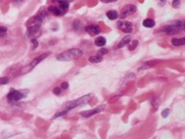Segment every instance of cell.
Returning a JSON list of instances; mask_svg holds the SVG:
<instances>
[{
	"label": "cell",
	"mask_w": 185,
	"mask_h": 139,
	"mask_svg": "<svg viewBox=\"0 0 185 139\" xmlns=\"http://www.w3.org/2000/svg\"><path fill=\"white\" fill-rule=\"evenodd\" d=\"M42 16H35L30 18L27 22V34L26 36L31 38H36L38 35H41V27L42 23Z\"/></svg>",
	"instance_id": "6da1fadb"
},
{
	"label": "cell",
	"mask_w": 185,
	"mask_h": 139,
	"mask_svg": "<svg viewBox=\"0 0 185 139\" xmlns=\"http://www.w3.org/2000/svg\"><path fill=\"white\" fill-rule=\"evenodd\" d=\"M90 97H91V95H90V94H88V95L83 96V97H81V98L77 99V100H74V101H71V102H69V103L64 104L63 107L62 108V110L55 114L54 117H53V119L58 118V117H59V116H62V115H64V114H66L69 110H73V108H75V107H79V106H82V105H83V104L87 103L88 99L90 98Z\"/></svg>",
	"instance_id": "7a4b0ae2"
},
{
	"label": "cell",
	"mask_w": 185,
	"mask_h": 139,
	"mask_svg": "<svg viewBox=\"0 0 185 139\" xmlns=\"http://www.w3.org/2000/svg\"><path fill=\"white\" fill-rule=\"evenodd\" d=\"M83 56V51L81 49L78 48H72L69 50L64 51L61 54H59L57 56V59L62 62H68V61H73V59H79Z\"/></svg>",
	"instance_id": "3957f363"
},
{
	"label": "cell",
	"mask_w": 185,
	"mask_h": 139,
	"mask_svg": "<svg viewBox=\"0 0 185 139\" xmlns=\"http://www.w3.org/2000/svg\"><path fill=\"white\" fill-rule=\"evenodd\" d=\"M183 28H184L183 22L180 20H177L172 24H169V25L165 26L163 28V31L167 35H176V34H178L179 31L182 30Z\"/></svg>",
	"instance_id": "277c9868"
},
{
	"label": "cell",
	"mask_w": 185,
	"mask_h": 139,
	"mask_svg": "<svg viewBox=\"0 0 185 139\" xmlns=\"http://www.w3.org/2000/svg\"><path fill=\"white\" fill-rule=\"evenodd\" d=\"M24 97H26V94L22 93L20 90H16V89L12 88L7 95V100L8 103L12 104V103H17L18 101H20Z\"/></svg>",
	"instance_id": "5b68a950"
},
{
	"label": "cell",
	"mask_w": 185,
	"mask_h": 139,
	"mask_svg": "<svg viewBox=\"0 0 185 139\" xmlns=\"http://www.w3.org/2000/svg\"><path fill=\"white\" fill-rule=\"evenodd\" d=\"M49 56V53H45V54H42V55H41V56H38V57H37L36 59H34L33 61H32V62L29 64V65H27L26 67H24V68H22L21 69V71H20V74H23V73H27V72H29V71H31L33 68H35L36 67L38 64L41 62H42L44 59L45 58H47Z\"/></svg>",
	"instance_id": "8992f818"
},
{
	"label": "cell",
	"mask_w": 185,
	"mask_h": 139,
	"mask_svg": "<svg viewBox=\"0 0 185 139\" xmlns=\"http://www.w3.org/2000/svg\"><path fill=\"white\" fill-rule=\"evenodd\" d=\"M135 12H136V7L134 6V5L128 4L122 9L121 13H120V17L124 19V18H126L127 17L132 16V14H133Z\"/></svg>",
	"instance_id": "52a82bcc"
},
{
	"label": "cell",
	"mask_w": 185,
	"mask_h": 139,
	"mask_svg": "<svg viewBox=\"0 0 185 139\" xmlns=\"http://www.w3.org/2000/svg\"><path fill=\"white\" fill-rule=\"evenodd\" d=\"M117 27L119 30L125 32V33H132V24L129 21H125V20H121V21H118L117 23Z\"/></svg>",
	"instance_id": "ba28073f"
},
{
	"label": "cell",
	"mask_w": 185,
	"mask_h": 139,
	"mask_svg": "<svg viewBox=\"0 0 185 139\" xmlns=\"http://www.w3.org/2000/svg\"><path fill=\"white\" fill-rule=\"evenodd\" d=\"M105 107H106V105H103V106H101V107H98L93 108V110H90L81 111V112H80V115H82V116L84 117V118L91 117V116L94 115V114H97V113H99V112H101Z\"/></svg>",
	"instance_id": "9c48e42d"
},
{
	"label": "cell",
	"mask_w": 185,
	"mask_h": 139,
	"mask_svg": "<svg viewBox=\"0 0 185 139\" xmlns=\"http://www.w3.org/2000/svg\"><path fill=\"white\" fill-rule=\"evenodd\" d=\"M84 30L89 35H91V36H96V35H99L100 32H101V29H100L98 25H89L84 28Z\"/></svg>",
	"instance_id": "30bf717a"
},
{
	"label": "cell",
	"mask_w": 185,
	"mask_h": 139,
	"mask_svg": "<svg viewBox=\"0 0 185 139\" xmlns=\"http://www.w3.org/2000/svg\"><path fill=\"white\" fill-rule=\"evenodd\" d=\"M53 2H57L59 6V9L63 12V14L67 11V9L69 7V1L68 0H52Z\"/></svg>",
	"instance_id": "8fae6325"
},
{
	"label": "cell",
	"mask_w": 185,
	"mask_h": 139,
	"mask_svg": "<svg viewBox=\"0 0 185 139\" xmlns=\"http://www.w3.org/2000/svg\"><path fill=\"white\" fill-rule=\"evenodd\" d=\"M132 41V36H126V37H124L122 39H121V41L119 42V44H118V46H117V48H123L125 45H127L128 43H129Z\"/></svg>",
	"instance_id": "7c38bea8"
},
{
	"label": "cell",
	"mask_w": 185,
	"mask_h": 139,
	"mask_svg": "<svg viewBox=\"0 0 185 139\" xmlns=\"http://www.w3.org/2000/svg\"><path fill=\"white\" fill-rule=\"evenodd\" d=\"M48 11H49L50 13L54 14L55 16H57V17L62 16V14H63V12L62 11V10L59 9V8H57L56 6H49V7H48Z\"/></svg>",
	"instance_id": "4fadbf2b"
},
{
	"label": "cell",
	"mask_w": 185,
	"mask_h": 139,
	"mask_svg": "<svg viewBox=\"0 0 185 139\" xmlns=\"http://www.w3.org/2000/svg\"><path fill=\"white\" fill-rule=\"evenodd\" d=\"M172 44L174 46H182L185 44V38H173L172 39Z\"/></svg>",
	"instance_id": "5bb4252c"
},
{
	"label": "cell",
	"mask_w": 185,
	"mask_h": 139,
	"mask_svg": "<svg viewBox=\"0 0 185 139\" xmlns=\"http://www.w3.org/2000/svg\"><path fill=\"white\" fill-rule=\"evenodd\" d=\"M156 25V22H154L153 19H151V18H147L145 19L143 21V26L144 27H147V28H153Z\"/></svg>",
	"instance_id": "9a60e30c"
},
{
	"label": "cell",
	"mask_w": 185,
	"mask_h": 139,
	"mask_svg": "<svg viewBox=\"0 0 185 139\" xmlns=\"http://www.w3.org/2000/svg\"><path fill=\"white\" fill-rule=\"evenodd\" d=\"M88 61L90 62L93 63H98V62H101L103 61V57L101 55H94L88 58Z\"/></svg>",
	"instance_id": "2e32d148"
},
{
	"label": "cell",
	"mask_w": 185,
	"mask_h": 139,
	"mask_svg": "<svg viewBox=\"0 0 185 139\" xmlns=\"http://www.w3.org/2000/svg\"><path fill=\"white\" fill-rule=\"evenodd\" d=\"M106 43H107V41H106V38L101 37V38H98L95 39V45H97L99 47H103L106 45Z\"/></svg>",
	"instance_id": "e0dca14e"
},
{
	"label": "cell",
	"mask_w": 185,
	"mask_h": 139,
	"mask_svg": "<svg viewBox=\"0 0 185 139\" xmlns=\"http://www.w3.org/2000/svg\"><path fill=\"white\" fill-rule=\"evenodd\" d=\"M107 17L108 19H111V20H114V19H116L119 17V14L116 11H108L107 13Z\"/></svg>",
	"instance_id": "ac0fdd59"
},
{
	"label": "cell",
	"mask_w": 185,
	"mask_h": 139,
	"mask_svg": "<svg viewBox=\"0 0 185 139\" xmlns=\"http://www.w3.org/2000/svg\"><path fill=\"white\" fill-rule=\"evenodd\" d=\"M10 80H9V78L7 77H2V78H0V86H3V84H7L9 83Z\"/></svg>",
	"instance_id": "d6986e66"
},
{
	"label": "cell",
	"mask_w": 185,
	"mask_h": 139,
	"mask_svg": "<svg viewBox=\"0 0 185 139\" xmlns=\"http://www.w3.org/2000/svg\"><path fill=\"white\" fill-rule=\"evenodd\" d=\"M138 45V41H132V43L129 44V50H134Z\"/></svg>",
	"instance_id": "ffe728a7"
},
{
	"label": "cell",
	"mask_w": 185,
	"mask_h": 139,
	"mask_svg": "<svg viewBox=\"0 0 185 139\" xmlns=\"http://www.w3.org/2000/svg\"><path fill=\"white\" fill-rule=\"evenodd\" d=\"M7 34V28L4 26H0V37H4Z\"/></svg>",
	"instance_id": "44dd1931"
},
{
	"label": "cell",
	"mask_w": 185,
	"mask_h": 139,
	"mask_svg": "<svg viewBox=\"0 0 185 139\" xmlns=\"http://www.w3.org/2000/svg\"><path fill=\"white\" fill-rule=\"evenodd\" d=\"M108 49L103 48V47H102V48L98 51V55L103 56V55H106V54H108Z\"/></svg>",
	"instance_id": "7402d4cb"
},
{
	"label": "cell",
	"mask_w": 185,
	"mask_h": 139,
	"mask_svg": "<svg viewBox=\"0 0 185 139\" xmlns=\"http://www.w3.org/2000/svg\"><path fill=\"white\" fill-rule=\"evenodd\" d=\"M170 114V108H165V110L162 111V113H161V115H162V117H164V118H166L168 115Z\"/></svg>",
	"instance_id": "603a6c76"
},
{
	"label": "cell",
	"mask_w": 185,
	"mask_h": 139,
	"mask_svg": "<svg viewBox=\"0 0 185 139\" xmlns=\"http://www.w3.org/2000/svg\"><path fill=\"white\" fill-rule=\"evenodd\" d=\"M62 89L61 87H55L53 92H54V94H56V95H59V94L62 93Z\"/></svg>",
	"instance_id": "cb8c5ba5"
},
{
	"label": "cell",
	"mask_w": 185,
	"mask_h": 139,
	"mask_svg": "<svg viewBox=\"0 0 185 139\" xmlns=\"http://www.w3.org/2000/svg\"><path fill=\"white\" fill-rule=\"evenodd\" d=\"M31 41L34 43V46H33V49H34V50H35V49H36L37 47H38V41H37V39L36 38H31Z\"/></svg>",
	"instance_id": "d4e9b609"
},
{
	"label": "cell",
	"mask_w": 185,
	"mask_h": 139,
	"mask_svg": "<svg viewBox=\"0 0 185 139\" xmlns=\"http://www.w3.org/2000/svg\"><path fill=\"white\" fill-rule=\"evenodd\" d=\"M172 5H173L174 8H177L179 5H180V1H179V0H174Z\"/></svg>",
	"instance_id": "484cf974"
},
{
	"label": "cell",
	"mask_w": 185,
	"mask_h": 139,
	"mask_svg": "<svg viewBox=\"0 0 185 139\" xmlns=\"http://www.w3.org/2000/svg\"><path fill=\"white\" fill-rule=\"evenodd\" d=\"M61 88L62 89V90H65V89H67L68 88V83H66V82L62 83L61 84Z\"/></svg>",
	"instance_id": "4316f807"
},
{
	"label": "cell",
	"mask_w": 185,
	"mask_h": 139,
	"mask_svg": "<svg viewBox=\"0 0 185 139\" xmlns=\"http://www.w3.org/2000/svg\"><path fill=\"white\" fill-rule=\"evenodd\" d=\"M103 3H112V2H116L117 0H100Z\"/></svg>",
	"instance_id": "83f0119b"
},
{
	"label": "cell",
	"mask_w": 185,
	"mask_h": 139,
	"mask_svg": "<svg viewBox=\"0 0 185 139\" xmlns=\"http://www.w3.org/2000/svg\"><path fill=\"white\" fill-rule=\"evenodd\" d=\"M157 1L160 3V5H164L165 3H166V1L167 0H157Z\"/></svg>",
	"instance_id": "f1b7e54d"
},
{
	"label": "cell",
	"mask_w": 185,
	"mask_h": 139,
	"mask_svg": "<svg viewBox=\"0 0 185 139\" xmlns=\"http://www.w3.org/2000/svg\"><path fill=\"white\" fill-rule=\"evenodd\" d=\"M23 1H24V0H14V2L17 3V4H20V3H22Z\"/></svg>",
	"instance_id": "f546056e"
},
{
	"label": "cell",
	"mask_w": 185,
	"mask_h": 139,
	"mask_svg": "<svg viewBox=\"0 0 185 139\" xmlns=\"http://www.w3.org/2000/svg\"><path fill=\"white\" fill-rule=\"evenodd\" d=\"M0 1H1V0H0Z\"/></svg>",
	"instance_id": "4dcf8cb0"
}]
</instances>
